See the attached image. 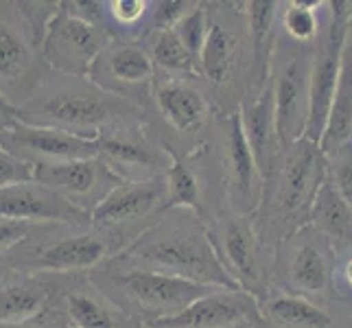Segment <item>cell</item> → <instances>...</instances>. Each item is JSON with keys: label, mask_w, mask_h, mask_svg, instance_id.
<instances>
[{"label": "cell", "mask_w": 352, "mask_h": 328, "mask_svg": "<svg viewBox=\"0 0 352 328\" xmlns=\"http://www.w3.org/2000/svg\"><path fill=\"white\" fill-rule=\"evenodd\" d=\"M144 46L151 53L157 77L162 75V79H192L199 75L197 57H192L186 51L173 29L151 33L144 40Z\"/></svg>", "instance_id": "f546056e"}, {"label": "cell", "mask_w": 352, "mask_h": 328, "mask_svg": "<svg viewBox=\"0 0 352 328\" xmlns=\"http://www.w3.org/2000/svg\"><path fill=\"white\" fill-rule=\"evenodd\" d=\"M18 107L11 103L7 96L0 92V131L14 127L18 123Z\"/></svg>", "instance_id": "f35d334b"}, {"label": "cell", "mask_w": 352, "mask_h": 328, "mask_svg": "<svg viewBox=\"0 0 352 328\" xmlns=\"http://www.w3.org/2000/svg\"><path fill=\"white\" fill-rule=\"evenodd\" d=\"M153 7L151 0H105V29L112 40L144 42L151 35Z\"/></svg>", "instance_id": "f1b7e54d"}, {"label": "cell", "mask_w": 352, "mask_h": 328, "mask_svg": "<svg viewBox=\"0 0 352 328\" xmlns=\"http://www.w3.org/2000/svg\"><path fill=\"white\" fill-rule=\"evenodd\" d=\"M350 31H352V24H350Z\"/></svg>", "instance_id": "7bdbcfd3"}, {"label": "cell", "mask_w": 352, "mask_h": 328, "mask_svg": "<svg viewBox=\"0 0 352 328\" xmlns=\"http://www.w3.org/2000/svg\"><path fill=\"white\" fill-rule=\"evenodd\" d=\"M33 223H22V221H9V219H0V254L11 250L14 245L31 234Z\"/></svg>", "instance_id": "74e56055"}, {"label": "cell", "mask_w": 352, "mask_h": 328, "mask_svg": "<svg viewBox=\"0 0 352 328\" xmlns=\"http://www.w3.org/2000/svg\"><path fill=\"white\" fill-rule=\"evenodd\" d=\"M42 42L44 38L31 27L18 0H0V92L18 109L48 72Z\"/></svg>", "instance_id": "52a82bcc"}, {"label": "cell", "mask_w": 352, "mask_h": 328, "mask_svg": "<svg viewBox=\"0 0 352 328\" xmlns=\"http://www.w3.org/2000/svg\"><path fill=\"white\" fill-rule=\"evenodd\" d=\"M239 48L241 38L236 29L223 18H212L210 11V33L199 53V75L208 79L212 86H226L234 75Z\"/></svg>", "instance_id": "d4e9b609"}, {"label": "cell", "mask_w": 352, "mask_h": 328, "mask_svg": "<svg viewBox=\"0 0 352 328\" xmlns=\"http://www.w3.org/2000/svg\"><path fill=\"white\" fill-rule=\"evenodd\" d=\"M88 79L103 92L149 112L157 70L144 42L112 40L94 62Z\"/></svg>", "instance_id": "4fadbf2b"}, {"label": "cell", "mask_w": 352, "mask_h": 328, "mask_svg": "<svg viewBox=\"0 0 352 328\" xmlns=\"http://www.w3.org/2000/svg\"><path fill=\"white\" fill-rule=\"evenodd\" d=\"M53 307L62 311L75 328H147L103 296L90 283L88 274L72 278Z\"/></svg>", "instance_id": "44dd1931"}, {"label": "cell", "mask_w": 352, "mask_h": 328, "mask_svg": "<svg viewBox=\"0 0 352 328\" xmlns=\"http://www.w3.org/2000/svg\"><path fill=\"white\" fill-rule=\"evenodd\" d=\"M212 245L228 274L248 294L261 298L270 287L267 278L272 274V254L256 228L252 215L226 212L219 215L208 228Z\"/></svg>", "instance_id": "30bf717a"}, {"label": "cell", "mask_w": 352, "mask_h": 328, "mask_svg": "<svg viewBox=\"0 0 352 328\" xmlns=\"http://www.w3.org/2000/svg\"><path fill=\"white\" fill-rule=\"evenodd\" d=\"M72 278L75 276L27 274L0 265V324L29 320L53 307Z\"/></svg>", "instance_id": "ac0fdd59"}, {"label": "cell", "mask_w": 352, "mask_h": 328, "mask_svg": "<svg viewBox=\"0 0 352 328\" xmlns=\"http://www.w3.org/2000/svg\"><path fill=\"white\" fill-rule=\"evenodd\" d=\"M68 326L70 322L57 307H48L40 315H33V318L16 324H0V328H68Z\"/></svg>", "instance_id": "8d00e7d4"}, {"label": "cell", "mask_w": 352, "mask_h": 328, "mask_svg": "<svg viewBox=\"0 0 352 328\" xmlns=\"http://www.w3.org/2000/svg\"><path fill=\"white\" fill-rule=\"evenodd\" d=\"M33 177H35V166L18 160L16 155H11L3 144H0V188L33 182Z\"/></svg>", "instance_id": "d590c367"}, {"label": "cell", "mask_w": 352, "mask_h": 328, "mask_svg": "<svg viewBox=\"0 0 352 328\" xmlns=\"http://www.w3.org/2000/svg\"><path fill=\"white\" fill-rule=\"evenodd\" d=\"M208 7L210 5L197 3L184 18L175 24V29H173L175 35L179 38V42L184 44L186 51L192 57H197V62H199L201 48H204L206 40H208V33H210V9Z\"/></svg>", "instance_id": "d6a6232c"}, {"label": "cell", "mask_w": 352, "mask_h": 328, "mask_svg": "<svg viewBox=\"0 0 352 328\" xmlns=\"http://www.w3.org/2000/svg\"><path fill=\"white\" fill-rule=\"evenodd\" d=\"M261 322L258 298L243 289H214L212 294L179 313L177 318L151 328H241Z\"/></svg>", "instance_id": "d6986e66"}, {"label": "cell", "mask_w": 352, "mask_h": 328, "mask_svg": "<svg viewBox=\"0 0 352 328\" xmlns=\"http://www.w3.org/2000/svg\"><path fill=\"white\" fill-rule=\"evenodd\" d=\"M173 162L166 171V193H168V210H192L201 215V182L192 168L182 162L171 151Z\"/></svg>", "instance_id": "1f68e13d"}, {"label": "cell", "mask_w": 352, "mask_h": 328, "mask_svg": "<svg viewBox=\"0 0 352 328\" xmlns=\"http://www.w3.org/2000/svg\"><path fill=\"white\" fill-rule=\"evenodd\" d=\"M350 40H352V31H350Z\"/></svg>", "instance_id": "60d3db41"}, {"label": "cell", "mask_w": 352, "mask_h": 328, "mask_svg": "<svg viewBox=\"0 0 352 328\" xmlns=\"http://www.w3.org/2000/svg\"><path fill=\"white\" fill-rule=\"evenodd\" d=\"M223 171L228 188V208L236 215H256L263 204L265 179L256 164L245 131L241 123V112L234 109L223 120L221 131Z\"/></svg>", "instance_id": "2e32d148"}, {"label": "cell", "mask_w": 352, "mask_h": 328, "mask_svg": "<svg viewBox=\"0 0 352 328\" xmlns=\"http://www.w3.org/2000/svg\"><path fill=\"white\" fill-rule=\"evenodd\" d=\"M261 320L272 328H333V318L322 305L285 289H267L258 298Z\"/></svg>", "instance_id": "cb8c5ba5"}, {"label": "cell", "mask_w": 352, "mask_h": 328, "mask_svg": "<svg viewBox=\"0 0 352 328\" xmlns=\"http://www.w3.org/2000/svg\"><path fill=\"white\" fill-rule=\"evenodd\" d=\"M285 291L313 302L331 300L335 291V248L313 226L300 228L280 243Z\"/></svg>", "instance_id": "8fae6325"}, {"label": "cell", "mask_w": 352, "mask_h": 328, "mask_svg": "<svg viewBox=\"0 0 352 328\" xmlns=\"http://www.w3.org/2000/svg\"><path fill=\"white\" fill-rule=\"evenodd\" d=\"M147 109L118 99L90 79L66 77L48 70L33 96L18 109L20 123L62 129L72 136L96 140L107 127L147 118Z\"/></svg>", "instance_id": "7a4b0ae2"}, {"label": "cell", "mask_w": 352, "mask_h": 328, "mask_svg": "<svg viewBox=\"0 0 352 328\" xmlns=\"http://www.w3.org/2000/svg\"><path fill=\"white\" fill-rule=\"evenodd\" d=\"M112 42V35L99 24L70 16L59 3L42 42V55L48 70L66 77L88 79L94 62Z\"/></svg>", "instance_id": "5bb4252c"}, {"label": "cell", "mask_w": 352, "mask_h": 328, "mask_svg": "<svg viewBox=\"0 0 352 328\" xmlns=\"http://www.w3.org/2000/svg\"><path fill=\"white\" fill-rule=\"evenodd\" d=\"M153 103L164 123L182 136L201 131L210 118L208 99L190 79H157Z\"/></svg>", "instance_id": "7402d4cb"}, {"label": "cell", "mask_w": 352, "mask_h": 328, "mask_svg": "<svg viewBox=\"0 0 352 328\" xmlns=\"http://www.w3.org/2000/svg\"><path fill=\"white\" fill-rule=\"evenodd\" d=\"M107 263L120 270L184 278L206 287L241 289L217 254L208 226L192 210H166L147 232Z\"/></svg>", "instance_id": "6da1fadb"}, {"label": "cell", "mask_w": 352, "mask_h": 328, "mask_svg": "<svg viewBox=\"0 0 352 328\" xmlns=\"http://www.w3.org/2000/svg\"><path fill=\"white\" fill-rule=\"evenodd\" d=\"M278 3L274 0H250L243 3V18H245L248 44L252 46L254 68L258 72V83L265 86L270 81V64L274 51V24L278 16Z\"/></svg>", "instance_id": "83f0119b"}, {"label": "cell", "mask_w": 352, "mask_h": 328, "mask_svg": "<svg viewBox=\"0 0 352 328\" xmlns=\"http://www.w3.org/2000/svg\"><path fill=\"white\" fill-rule=\"evenodd\" d=\"M0 144L18 160L31 166L70 162V160H86L96 157V140L72 136L62 129L51 127H35L27 123H18L5 131H0Z\"/></svg>", "instance_id": "e0dca14e"}, {"label": "cell", "mask_w": 352, "mask_h": 328, "mask_svg": "<svg viewBox=\"0 0 352 328\" xmlns=\"http://www.w3.org/2000/svg\"><path fill=\"white\" fill-rule=\"evenodd\" d=\"M0 219L22 223H92L90 215L77 210L66 199L55 195L53 190L38 184V182H24L0 188Z\"/></svg>", "instance_id": "ffe728a7"}, {"label": "cell", "mask_w": 352, "mask_h": 328, "mask_svg": "<svg viewBox=\"0 0 352 328\" xmlns=\"http://www.w3.org/2000/svg\"><path fill=\"white\" fill-rule=\"evenodd\" d=\"M96 149L101 160L123 182L166 175L173 162L162 138L151 133L147 118L107 127L96 138Z\"/></svg>", "instance_id": "7c38bea8"}, {"label": "cell", "mask_w": 352, "mask_h": 328, "mask_svg": "<svg viewBox=\"0 0 352 328\" xmlns=\"http://www.w3.org/2000/svg\"><path fill=\"white\" fill-rule=\"evenodd\" d=\"M241 123L245 131L248 144L256 157V164L261 168L263 179L272 173L274 162L278 153H280V138H278V125H276V105H274V90L272 81H267L265 86L245 101L241 107Z\"/></svg>", "instance_id": "603a6c76"}, {"label": "cell", "mask_w": 352, "mask_h": 328, "mask_svg": "<svg viewBox=\"0 0 352 328\" xmlns=\"http://www.w3.org/2000/svg\"><path fill=\"white\" fill-rule=\"evenodd\" d=\"M350 140H352V40L348 38L342 72H339L337 90L333 96V105L329 112V120H326L320 147L326 155H333L348 147Z\"/></svg>", "instance_id": "4316f807"}, {"label": "cell", "mask_w": 352, "mask_h": 328, "mask_svg": "<svg viewBox=\"0 0 352 328\" xmlns=\"http://www.w3.org/2000/svg\"><path fill=\"white\" fill-rule=\"evenodd\" d=\"M309 226H313L322 237L329 239L335 250H342L352 243V208L339 195L331 177H326L318 195H315Z\"/></svg>", "instance_id": "484cf974"}, {"label": "cell", "mask_w": 352, "mask_h": 328, "mask_svg": "<svg viewBox=\"0 0 352 328\" xmlns=\"http://www.w3.org/2000/svg\"><path fill=\"white\" fill-rule=\"evenodd\" d=\"M342 274H344V281H346V285L352 289V256L346 261V265H344V270H342Z\"/></svg>", "instance_id": "ab89813d"}, {"label": "cell", "mask_w": 352, "mask_h": 328, "mask_svg": "<svg viewBox=\"0 0 352 328\" xmlns=\"http://www.w3.org/2000/svg\"><path fill=\"white\" fill-rule=\"evenodd\" d=\"M166 210V175H160L136 182H120L92 210L90 219L96 230L114 237L125 250L142 232H147Z\"/></svg>", "instance_id": "9c48e42d"}, {"label": "cell", "mask_w": 352, "mask_h": 328, "mask_svg": "<svg viewBox=\"0 0 352 328\" xmlns=\"http://www.w3.org/2000/svg\"><path fill=\"white\" fill-rule=\"evenodd\" d=\"M33 182L53 190L77 210L92 215L110 193L120 184V179L99 155L86 160H70L55 164L35 166Z\"/></svg>", "instance_id": "9a60e30c"}, {"label": "cell", "mask_w": 352, "mask_h": 328, "mask_svg": "<svg viewBox=\"0 0 352 328\" xmlns=\"http://www.w3.org/2000/svg\"><path fill=\"white\" fill-rule=\"evenodd\" d=\"M352 24V3L350 0H333L324 3L322 31L313 44V64H311V103H309V123L305 138L318 142L324 136L326 120L333 105L337 90L339 72L344 64V53L350 38Z\"/></svg>", "instance_id": "8992f818"}, {"label": "cell", "mask_w": 352, "mask_h": 328, "mask_svg": "<svg viewBox=\"0 0 352 328\" xmlns=\"http://www.w3.org/2000/svg\"><path fill=\"white\" fill-rule=\"evenodd\" d=\"M329 177L333 179L339 195L352 208V149L350 147H344L342 151L329 155Z\"/></svg>", "instance_id": "836d02e7"}, {"label": "cell", "mask_w": 352, "mask_h": 328, "mask_svg": "<svg viewBox=\"0 0 352 328\" xmlns=\"http://www.w3.org/2000/svg\"><path fill=\"white\" fill-rule=\"evenodd\" d=\"M68 328H75V326H68Z\"/></svg>", "instance_id": "b9f144b4"}, {"label": "cell", "mask_w": 352, "mask_h": 328, "mask_svg": "<svg viewBox=\"0 0 352 328\" xmlns=\"http://www.w3.org/2000/svg\"><path fill=\"white\" fill-rule=\"evenodd\" d=\"M197 3L192 0H157L151 18V33L175 29V24L184 18Z\"/></svg>", "instance_id": "e575fe53"}, {"label": "cell", "mask_w": 352, "mask_h": 328, "mask_svg": "<svg viewBox=\"0 0 352 328\" xmlns=\"http://www.w3.org/2000/svg\"><path fill=\"white\" fill-rule=\"evenodd\" d=\"M90 283L110 298L118 309H123L129 318L138 320L147 328L166 320L177 318L192 302L212 294L217 287H206L190 283L184 278L120 270L112 263H103L88 274Z\"/></svg>", "instance_id": "5b68a950"}, {"label": "cell", "mask_w": 352, "mask_h": 328, "mask_svg": "<svg viewBox=\"0 0 352 328\" xmlns=\"http://www.w3.org/2000/svg\"><path fill=\"white\" fill-rule=\"evenodd\" d=\"M311 64L313 46L296 44L291 40H287V46L274 44L270 81L280 147H289L305 138L311 103Z\"/></svg>", "instance_id": "ba28073f"}, {"label": "cell", "mask_w": 352, "mask_h": 328, "mask_svg": "<svg viewBox=\"0 0 352 328\" xmlns=\"http://www.w3.org/2000/svg\"><path fill=\"white\" fill-rule=\"evenodd\" d=\"M280 27L287 40L296 44L313 46L322 31L324 3H305V0H291L283 5Z\"/></svg>", "instance_id": "4dcf8cb0"}, {"label": "cell", "mask_w": 352, "mask_h": 328, "mask_svg": "<svg viewBox=\"0 0 352 328\" xmlns=\"http://www.w3.org/2000/svg\"><path fill=\"white\" fill-rule=\"evenodd\" d=\"M329 177V155L318 142L300 138L283 147L278 153L272 173L265 179L261 208L265 221H256L261 237L267 230H276V237L289 239L309 223V215L318 190ZM258 208V210H261Z\"/></svg>", "instance_id": "3957f363"}, {"label": "cell", "mask_w": 352, "mask_h": 328, "mask_svg": "<svg viewBox=\"0 0 352 328\" xmlns=\"http://www.w3.org/2000/svg\"><path fill=\"white\" fill-rule=\"evenodd\" d=\"M123 245L92 223H38L18 245L0 254V265L27 274L79 276L90 274Z\"/></svg>", "instance_id": "277c9868"}]
</instances>
